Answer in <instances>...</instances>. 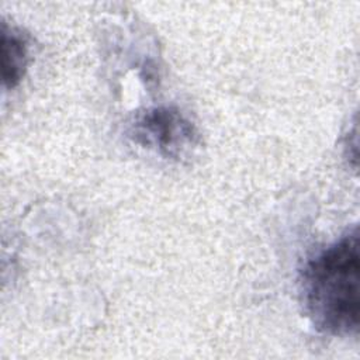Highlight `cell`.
I'll list each match as a JSON object with an SVG mask.
<instances>
[{
    "instance_id": "cell-1",
    "label": "cell",
    "mask_w": 360,
    "mask_h": 360,
    "mask_svg": "<svg viewBox=\"0 0 360 360\" xmlns=\"http://www.w3.org/2000/svg\"><path fill=\"white\" fill-rule=\"evenodd\" d=\"M359 232L349 229L311 257L301 273L307 316L322 333L356 335L359 329Z\"/></svg>"
},
{
    "instance_id": "cell-2",
    "label": "cell",
    "mask_w": 360,
    "mask_h": 360,
    "mask_svg": "<svg viewBox=\"0 0 360 360\" xmlns=\"http://www.w3.org/2000/svg\"><path fill=\"white\" fill-rule=\"evenodd\" d=\"M128 136L134 143L174 160L184 158L198 142L195 125L180 110L166 105L138 112Z\"/></svg>"
},
{
    "instance_id": "cell-3",
    "label": "cell",
    "mask_w": 360,
    "mask_h": 360,
    "mask_svg": "<svg viewBox=\"0 0 360 360\" xmlns=\"http://www.w3.org/2000/svg\"><path fill=\"white\" fill-rule=\"evenodd\" d=\"M28 65V41L17 28L1 25V79L6 87H15Z\"/></svg>"
}]
</instances>
